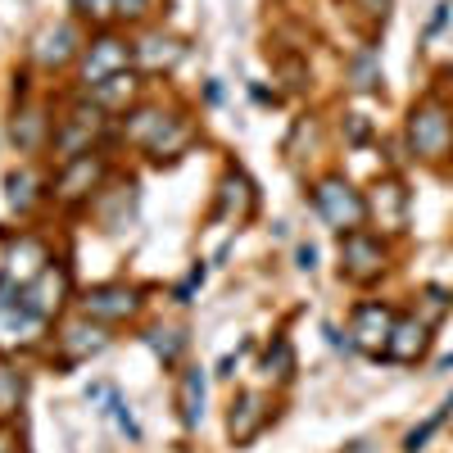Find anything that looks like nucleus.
Returning <instances> with one entry per match:
<instances>
[{"mask_svg": "<svg viewBox=\"0 0 453 453\" xmlns=\"http://www.w3.org/2000/svg\"><path fill=\"white\" fill-rule=\"evenodd\" d=\"M408 145L422 159H444L453 150V113L440 100H422L408 113Z\"/></svg>", "mask_w": 453, "mask_h": 453, "instance_id": "1", "label": "nucleus"}, {"mask_svg": "<svg viewBox=\"0 0 453 453\" xmlns=\"http://www.w3.org/2000/svg\"><path fill=\"white\" fill-rule=\"evenodd\" d=\"M313 204H318L322 222L335 226L340 236L363 232V222H367V200L354 191L345 177H322V181H318V191H313Z\"/></svg>", "mask_w": 453, "mask_h": 453, "instance_id": "2", "label": "nucleus"}, {"mask_svg": "<svg viewBox=\"0 0 453 453\" xmlns=\"http://www.w3.org/2000/svg\"><path fill=\"white\" fill-rule=\"evenodd\" d=\"M104 132V109L96 100H82V104H73L64 119L55 123V155L59 159H73V155H87L91 141Z\"/></svg>", "mask_w": 453, "mask_h": 453, "instance_id": "3", "label": "nucleus"}, {"mask_svg": "<svg viewBox=\"0 0 453 453\" xmlns=\"http://www.w3.org/2000/svg\"><path fill=\"white\" fill-rule=\"evenodd\" d=\"M390 331H395V309L381 304V299H367V304H358L349 313V345L372 354V358H386Z\"/></svg>", "mask_w": 453, "mask_h": 453, "instance_id": "4", "label": "nucleus"}, {"mask_svg": "<svg viewBox=\"0 0 453 453\" xmlns=\"http://www.w3.org/2000/svg\"><path fill=\"white\" fill-rule=\"evenodd\" d=\"M386 273V245L367 236V232H349V236H340V277H349L358 286L376 281Z\"/></svg>", "mask_w": 453, "mask_h": 453, "instance_id": "5", "label": "nucleus"}, {"mask_svg": "<svg viewBox=\"0 0 453 453\" xmlns=\"http://www.w3.org/2000/svg\"><path fill=\"white\" fill-rule=\"evenodd\" d=\"M100 181H104V155L87 150V155L64 159V168H59V177H55V196H59L64 204H78V200H87L91 191H100Z\"/></svg>", "mask_w": 453, "mask_h": 453, "instance_id": "6", "label": "nucleus"}, {"mask_svg": "<svg viewBox=\"0 0 453 453\" xmlns=\"http://www.w3.org/2000/svg\"><path fill=\"white\" fill-rule=\"evenodd\" d=\"M127 64H132V46L127 42H119V36H100V42H91V50L82 55V82H87V91H96L100 82L127 73Z\"/></svg>", "mask_w": 453, "mask_h": 453, "instance_id": "7", "label": "nucleus"}, {"mask_svg": "<svg viewBox=\"0 0 453 453\" xmlns=\"http://www.w3.org/2000/svg\"><path fill=\"white\" fill-rule=\"evenodd\" d=\"M141 309V299L132 286H96L82 295V313L91 322H127Z\"/></svg>", "mask_w": 453, "mask_h": 453, "instance_id": "8", "label": "nucleus"}, {"mask_svg": "<svg viewBox=\"0 0 453 453\" xmlns=\"http://www.w3.org/2000/svg\"><path fill=\"white\" fill-rule=\"evenodd\" d=\"M263 426H268V399L254 395V390H241L232 399V412H226V431H232V440L250 444Z\"/></svg>", "mask_w": 453, "mask_h": 453, "instance_id": "9", "label": "nucleus"}, {"mask_svg": "<svg viewBox=\"0 0 453 453\" xmlns=\"http://www.w3.org/2000/svg\"><path fill=\"white\" fill-rule=\"evenodd\" d=\"M64 290H68V273H64V268H46V273L36 277L32 286H19L23 304H27L36 318H42V322L59 313V304H64Z\"/></svg>", "mask_w": 453, "mask_h": 453, "instance_id": "10", "label": "nucleus"}, {"mask_svg": "<svg viewBox=\"0 0 453 453\" xmlns=\"http://www.w3.org/2000/svg\"><path fill=\"white\" fill-rule=\"evenodd\" d=\"M367 218H381L386 232H403V222H408V191H403L395 177H386V181H376V186H372Z\"/></svg>", "mask_w": 453, "mask_h": 453, "instance_id": "11", "label": "nucleus"}, {"mask_svg": "<svg viewBox=\"0 0 453 453\" xmlns=\"http://www.w3.org/2000/svg\"><path fill=\"white\" fill-rule=\"evenodd\" d=\"M426 349H431V326H426L422 318H395L386 358H395V363H418Z\"/></svg>", "mask_w": 453, "mask_h": 453, "instance_id": "12", "label": "nucleus"}, {"mask_svg": "<svg viewBox=\"0 0 453 453\" xmlns=\"http://www.w3.org/2000/svg\"><path fill=\"white\" fill-rule=\"evenodd\" d=\"M104 345H109V335H104L91 318H82V322L64 326V335H59V358H64V367H73V363H82V358L100 354Z\"/></svg>", "mask_w": 453, "mask_h": 453, "instance_id": "13", "label": "nucleus"}, {"mask_svg": "<svg viewBox=\"0 0 453 453\" xmlns=\"http://www.w3.org/2000/svg\"><path fill=\"white\" fill-rule=\"evenodd\" d=\"M250 213H254V186H250V177L226 173V177H222V191H218L213 218H218V222H245Z\"/></svg>", "mask_w": 453, "mask_h": 453, "instance_id": "14", "label": "nucleus"}, {"mask_svg": "<svg viewBox=\"0 0 453 453\" xmlns=\"http://www.w3.org/2000/svg\"><path fill=\"white\" fill-rule=\"evenodd\" d=\"M73 55H78V27L73 23H55L36 36V64L42 68H64Z\"/></svg>", "mask_w": 453, "mask_h": 453, "instance_id": "15", "label": "nucleus"}, {"mask_svg": "<svg viewBox=\"0 0 453 453\" xmlns=\"http://www.w3.org/2000/svg\"><path fill=\"white\" fill-rule=\"evenodd\" d=\"M191 145V123L186 119H173V113H164V123H159V132L150 136V155L155 159H168V155H177V150H186Z\"/></svg>", "mask_w": 453, "mask_h": 453, "instance_id": "16", "label": "nucleus"}, {"mask_svg": "<svg viewBox=\"0 0 453 453\" xmlns=\"http://www.w3.org/2000/svg\"><path fill=\"white\" fill-rule=\"evenodd\" d=\"M132 59H141L145 68H173L177 59H181V42L177 36H164V32H155V36H145V42L132 50Z\"/></svg>", "mask_w": 453, "mask_h": 453, "instance_id": "17", "label": "nucleus"}, {"mask_svg": "<svg viewBox=\"0 0 453 453\" xmlns=\"http://www.w3.org/2000/svg\"><path fill=\"white\" fill-rule=\"evenodd\" d=\"M10 136H14L19 150H42L46 136H50V119H46L42 109H23L19 119H14V127H10Z\"/></svg>", "mask_w": 453, "mask_h": 453, "instance_id": "18", "label": "nucleus"}, {"mask_svg": "<svg viewBox=\"0 0 453 453\" xmlns=\"http://www.w3.org/2000/svg\"><path fill=\"white\" fill-rule=\"evenodd\" d=\"M181 422L186 426H200L204 422V372L200 367H186L181 372Z\"/></svg>", "mask_w": 453, "mask_h": 453, "instance_id": "19", "label": "nucleus"}, {"mask_svg": "<svg viewBox=\"0 0 453 453\" xmlns=\"http://www.w3.org/2000/svg\"><path fill=\"white\" fill-rule=\"evenodd\" d=\"M132 91H136V78H132V68H127V73H119V78L100 82V87L91 91V100H96L100 109H113V104H127Z\"/></svg>", "mask_w": 453, "mask_h": 453, "instance_id": "20", "label": "nucleus"}, {"mask_svg": "<svg viewBox=\"0 0 453 453\" xmlns=\"http://www.w3.org/2000/svg\"><path fill=\"white\" fill-rule=\"evenodd\" d=\"M19 403H23V376L0 363V418H10Z\"/></svg>", "mask_w": 453, "mask_h": 453, "instance_id": "21", "label": "nucleus"}, {"mask_svg": "<svg viewBox=\"0 0 453 453\" xmlns=\"http://www.w3.org/2000/svg\"><path fill=\"white\" fill-rule=\"evenodd\" d=\"M263 372H268V376H277V381H290L295 358H290V345H286V340H277V345L268 349V358H263Z\"/></svg>", "mask_w": 453, "mask_h": 453, "instance_id": "22", "label": "nucleus"}, {"mask_svg": "<svg viewBox=\"0 0 453 453\" xmlns=\"http://www.w3.org/2000/svg\"><path fill=\"white\" fill-rule=\"evenodd\" d=\"M5 186H10V204H14L19 213H23V209H32V186H36V181H32V173H10V177H5Z\"/></svg>", "mask_w": 453, "mask_h": 453, "instance_id": "23", "label": "nucleus"}, {"mask_svg": "<svg viewBox=\"0 0 453 453\" xmlns=\"http://www.w3.org/2000/svg\"><path fill=\"white\" fill-rule=\"evenodd\" d=\"M73 10H78L82 19H96V23H104L109 14H119V0H73Z\"/></svg>", "mask_w": 453, "mask_h": 453, "instance_id": "24", "label": "nucleus"}, {"mask_svg": "<svg viewBox=\"0 0 453 453\" xmlns=\"http://www.w3.org/2000/svg\"><path fill=\"white\" fill-rule=\"evenodd\" d=\"M150 345L164 354V363H177V354H181V335H177V331H155V335H150Z\"/></svg>", "mask_w": 453, "mask_h": 453, "instance_id": "25", "label": "nucleus"}, {"mask_svg": "<svg viewBox=\"0 0 453 453\" xmlns=\"http://www.w3.org/2000/svg\"><path fill=\"white\" fill-rule=\"evenodd\" d=\"M376 82H381V78H376V68H372V55H363L354 64V87L358 91H376Z\"/></svg>", "mask_w": 453, "mask_h": 453, "instance_id": "26", "label": "nucleus"}, {"mask_svg": "<svg viewBox=\"0 0 453 453\" xmlns=\"http://www.w3.org/2000/svg\"><path fill=\"white\" fill-rule=\"evenodd\" d=\"M196 286H204V263H200V268H196L191 277H186V286L177 290V299H181V304H186V299H191V290H196Z\"/></svg>", "mask_w": 453, "mask_h": 453, "instance_id": "27", "label": "nucleus"}, {"mask_svg": "<svg viewBox=\"0 0 453 453\" xmlns=\"http://www.w3.org/2000/svg\"><path fill=\"white\" fill-rule=\"evenodd\" d=\"M145 10H150V0H119V14L123 19H141Z\"/></svg>", "mask_w": 453, "mask_h": 453, "instance_id": "28", "label": "nucleus"}, {"mask_svg": "<svg viewBox=\"0 0 453 453\" xmlns=\"http://www.w3.org/2000/svg\"><path fill=\"white\" fill-rule=\"evenodd\" d=\"M299 268H304V273L318 268V250H313V245H299Z\"/></svg>", "mask_w": 453, "mask_h": 453, "instance_id": "29", "label": "nucleus"}, {"mask_svg": "<svg viewBox=\"0 0 453 453\" xmlns=\"http://www.w3.org/2000/svg\"><path fill=\"white\" fill-rule=\"evenodd\" d=\"M349 141H367V123L358 119V113H349Z\"/></svg>", "mask_w": 453, "mask_h": 453, "instance_id": "30", "label": "nucleus"}, {"mask_svg": "<svg viewBox=\"0 0 453 453\" xmlns=\"http://www.w3.org/2000/svg\"><path fill=\"white\" fill-rule=\"evenodd\" d=\"M386 5H390V0H372V10H381V14H386Z\"/></svg>", "mask_w": 453, "mask_h": 453, "instance_id": "31", "label": "nucleus"}]
</instances>
